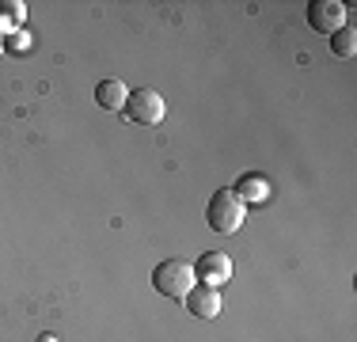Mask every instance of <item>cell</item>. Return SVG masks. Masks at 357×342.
<instances>
[{
  "label": "cell",
  "mask_w": 357,
  "mask_h": 342,
  "mask_svg": "<svg viewBox=\"0 0 357 342\" xmlns=\"http://www.w3.org/2000/svg\"><path fill=\"white\" fill-rule=\"evenodd\" d=\"M164 114H167V103L160 91H152V88H130V99H126V118L130 122H137V126H160L164 122Z\"/></svg>",
  "instance_id": "3"
},
{
  "label": "cell",
  "mask_w": 357,
  "mask_h": 342,
  "mask_svg": "<svg viewBox=\"0 0 357 342\" xmlns=\"http://www.w3.org/2000/svg\"><path fill=\"white\" fill-rule=\"evenodd\" d=\"M0 54H4V38H0Z\"/></svg>",
  "instance_id": "13"
},
{
  "label": "cell",
  "mask_w": 357,
  "mask_h": 342,
  "mask_svg": "<svg viewBox=\"0 0 357 342\" xmlns=\"http://www.w3.org/2000/svg\"><path fill=\"white\" fill-rule=\"evenodd\" d=\"M31 42H35V38H31L27 31H12V34L4 38V50H12V54H27Z\"/></svg>",
  "instance_id": "11"
},
{
  "label": "cell",
  "mask_w": 357,
  "mask_h": 342,
  "mask_svg": "<svg viewBox=\"0 0 357 342\" xmlns=\"http://www.w3.org/2000/svg\"><path fill=\"white\" fill-rule=\"evenodd\" d=\"M23 20H27V8L20 0H4L0 4V38H8L12 31H23Z\"/></svg>",
  "instance_id": "9"
},
{
  "label": "cell",
  "mask_w": 357,
  "mask_h": 342,
  "mask_svg": "<svg viewBox=\"0 0 357 342\" xmlns=\"http://www.w3.org/2000/svg\"><path fill=\"white\" fill-rule=\"evenodd\" d=\"M194 278H198V285L220 289L225 281H232V259H228L225 251H206V255H198V262H194Z\"/></svg>",
  "instance_id": "5"
},
{
  "label": "cell",
  "mask_w": 357,
  "mask_h": 342,
  "mask_svg": "<svg viewBox=\"0 0 357 342\" xmlns=\"http://www.w3.org/2000/svg\"><path fill=\"white\" fill-rule=\"evenodd\" d=\"M243 221H248V205L236 198V191L228 186V191H217L213 198L206 205V225L213 228L220 236H232L243 228Z\"/></svg>",
  "instance_id": "2"
},
{
  "label": "cell",
  "mask_w": 357,
  "mask_h": 342,
  "mask_svg": "<svg viewBox=\"0 0 357 342\" xmlns=\"http://www.w3.org/2000/svg\"><path fill=\"white\" fill-rule=\"evenodd\" d=\"M236 198H240L243 205H262L270 202V194H274V186H270L266 175H259V171H251V175H240L236 179Z\"/></svg>",
  "instance_id": "7"
},
{
  "label": "cell",
  "mask_w": 357,
  "mask_h": 342,
  "mask_svg": "<svg viewBox=\"0 0 357 342\" xmlns=\"http://www.w3.org/2000/svg\"><path fill=\"white\" fill-rule=\"evenodd\" d=\"M38 342H61L57 335H38Z\"/></svg>",
  "instance_id": "12"
},
{
  "label": "cell",
  "mask_w": 357,
  "mask_h": 342,
  "mask_svg": "<svg viewBox=\"0 0 357 342\" xmlns=\"http://www.w3.org/2000/svg\"><path fill=\"white\" fill-rule=\"evenodd\" d=\"M346 23H350V8L342 4V0H312L308 4V27L319 31V34H335L342 31Z\"/></svg>",
  "instance_id": "4"
},
{
  "label": "cell",
  "mask_w": 357,
  "mask_h": 342,
  "mask_svg": "<svg viewBox=\"0 0 357 342\" xmlns=\"http://www.w3.org/2000/svg\"><path fill=\"white\" fill-rule=\"evenodd\" d=\"M183 301H186V312H194L198 320H217L220 308H225L220 304V289H209V285H194Z\"/></svg>",
  "instance_id": "6"
},
{
  "label": "cell",
  "mask_w": 357,
  "mask_h": 342,
  "mask_svg": "<svg viewBox=\"0 0 357 342\" xmlns=\"http://www.w3.org/2000/svg\"><path fill=\"white\" fill-rule=\"evenodd\" d=\"M126 99H130V88L122 80H114V76L96 84V103L103 110H126Z\"/></svg>",
  "instance_id": "8"
},
{
  "label": "cell",
  "mask_w": 357,
  "mask_h": 342,
  "mask_svg": "<svg viewBox=\"0 0 357 342\" xmlns=\"http://www.w3.org/2000/svg\"><path fill=\"white\" fill-rule=\"evenodd\" d=\"M194 285H198V278H194V267L186 259H164L152 267V289L167 301H183Z\"/></svg>",
  "instance_id": "1"
},
{
  "label": "cell",
  "mask_w": 357,
  "mask_h": 342,
  "mask_svg": "<svg viewBox=\"0 0 357 342\" xmlns=\"http://www.w3.org/2000/svg\"><path fill=\"white\" fill-rule=\"evenodd\" d=\"M331 54L335 57H354L357 54V31L350 27V23H346L342 31L331 34Z\"/></svg>",
  "instance_id": "10"
}]
</instances>
